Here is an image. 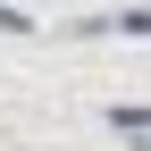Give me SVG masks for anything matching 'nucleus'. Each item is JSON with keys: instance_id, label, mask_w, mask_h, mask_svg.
I'll return each instance as SVG.
<instances>
[{"instance_id": "obj_1", "label": "nucleus", "mask_w": 151, "mask_h": 151, "mask_svg": "<svg viewBox=\"0 0 151 151\" xmlns=\"http://www.w3.org/2000/svg\"><path fill=\"white\" fill-rule=\"evenodd\" d=\"M118 34H151V9H126V17H109Z\"/></svg>"}, {"instance_id": "obj_2", "label": "nucleus", "mask_w": 151, "mask_h": 151, "mask_svg": "<svg viewBox=\"0 0 151 151\" xmlns=\"http://www.w3.org/2000/svg\"><path fill=\"white\" fill-rule=\"evenodd\" d=\"M17 25H25V17H17V9H0V34H17Z\"/></svg>"}]
</instances>
